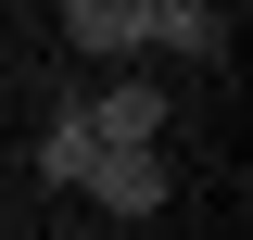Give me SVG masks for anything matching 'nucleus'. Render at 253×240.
Returning <instances> with one entry per match:
<instances>
[{
  "instance_id": "nucleus-1",
  "label": "nucleus",
  "mask_w": 253,
  "mask_h": 240,
  "mask_svg": "<svg viewBox=\"0 0 253 240\" xmlns=\"http://www.w3.org/2000/svg\"><path fill=\"white\" fill-rule=\"evenodd\" d=\"M76 190H89L101 215H126V228H139V215H165V152H101Z\"/></svg>"
},
{
  "instance_id": "nucleus-2",
  "label": "nucleus",
  "mask_w": 253,
  "mask_h": 240,
  "mask_svg": "<svg viewBox=\"0 0 253 240\" xmlns=\"http://www.w3.org/2000/svg\"><path fill=\"white\" fill-rule=\"evenodd\" d=\"M89 139H101V152H152V139H165V89H152V76L101 89V101H89Z\"/></svg>"
},
{
  "instance_id": "nucleus-3",
  "label": "nucleus",
  "mask_w": 253,
  "mask_h": 240,
  "mask_svg": "<svg viewBox=\"0 0 253 240\" xmlns=\"http://www.w3.org/2000/svg\"><path fill=\"white\" fill-rule=\"evenodd\" d=\"M215 13H203V0H139V51H215Z\"/></svg>"
},
{
  "instance_id": "nucleus-4",
  "label": "nucleus",
  "mask_w": 253,
  "mask_h": 240,
  "mask_svg": "<svg viewBox=\"0 0 253 240\" xmlns=\"http://www.w3.org/2000/svg\"><path fill=\"white\" fill-rule=\"evenodd\" d=\"M89 164H101V139H89V101H63V114H51V139H38V177H51V190H76Z\"/></svg>"
},
{
  "instance_id": "nucleus-5",
  "label": "nucleus",
  "mask_w": 253,
  "mask_h": 240,
  "mask_svg": "<svg viewBox=\"0 0 253 240\" xmlns=\"http://www.w3.org/2000/svg\"><path fill=\"white\" fill-rule=\"evenodd\" d=\"M63 38H76V51H139V0H76Z\"/></svg>"
}]
</instances>
